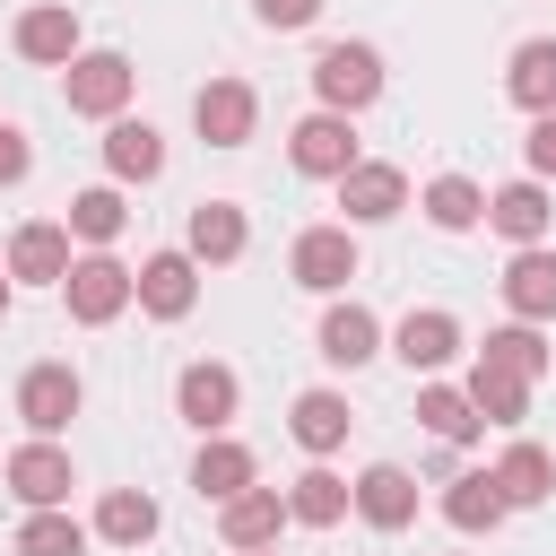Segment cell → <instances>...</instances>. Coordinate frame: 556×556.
<instances>
[{
    "mask_svg": "<svg viewBox=\"0 0 556 556\" xmlns=\"http://www.w3.org/2000/svg\"><path fill=\"white\" fill-rule=\"evenodd\" d=\"M130 96H139V70H130V52H113V43H96V52H78V61L61 70V104H70L78 122H122Z\"/></svg>",
    "mask_w": 556,
    "mask_h": 556,
    "instance_id": "obj_1",
    "label": "cell"
},
{
    "mask_svg": "<svg viewBox=\"0 0 556 556\" xmlns=\"http://www.w3.org/2000/svg\"><path fill=\"white\" fill-rule=\"evenodd\" d=\"M382 78H391V70H382L374 43H321V52H313V96H321V113H348V122H356V113L382 96Z\"/></svg>",
    "mask_w": 556,
    "mask_h": 556,
    "instance_id": "obj_2",
    "label": "cell"
},
{
    "mask_svg": "<svg viewBox=\"0 0 556 556\" xmlns=\"http://www.w3.org/2000/svg\"><path fill=\"white\" fill-rule=\"evenodd\" d=\"M61 304H70L78 330L122 321V313H130V261H113V252H78L70 278H61Z\"/></svg>",
    "mask_w": 556,
    "mask_h": 556,
    "instance_id": "obj_3",
    "label": "cell"
},
{
    "mask_svg": "<svg viewBox=\"0 0 556 556\" xmlns=\"http://www.w3.org/2000/svg\"><path fill=\"white\" fill-rule=\"evenodd\" d=\"M356 226H304L295 243H287V278L304 287V295H348V278H356Z\"/></svg>",
    "mask_w": 556,
    "mask_h": 556,
    "instance_id": "obj_4",
    "label": "cell"
},
{
    "mask_svg": "<svg viewBox=\"0 0 556 556\" xmlns=\"http://www.w3.org/2000/svg\"><path fill=\"white\" fill-rule=\"evenodd\" d=\"M0 478H9V495H17L26 513H61V504H70V486H78L70 452H61V443H43V434H26V443L0 460Z\"/></svg>",
    "mask_w": 556,
    "mask_h": 556,
    "instance_id": "obj_5",
    "label": "cell"
},
{
    "mask_svg": "<svg viewBox=\"0 0 556 556\" xmlns=\"http://www.w3.org/2000/svg\"><path fill=\"white\" fill-rule=\"evenodd\" d=\"M130 304L148 313V321H182L191 304H200V261L174 243V252H148L139 269H130Z\"/></svg>",
    "mask_w": 556,
    "mask_h": 556,
    "instance_id": "obj_6",
    "label": "cell"
},
{
    "mask_svg": "<svg viewBox=\"0 0 556 556\" xmlns=\"http://www.w3.org/2000/svg\"><path fill=\"white\" fill-rule=\"evenodd\" d=\"M235 408H243V382H235V365L200 356V365H182V374H174V417H182V426H200V434H226V426H235Z\"/></svg>",
    "mask_w": 556,
    "mask_h": 556,
    "instance_id": "obj_7",
    "label": "cell"
},
{
    "mask_svg": "<svg viewBox=\"0 0 556 556\" xmlns=\"http://www.w3.org/2000/svg\"><path fill=\"white\" fill-rule=\"evenodd\" d=\"M78 400H87V382H78V365H61V356H43V365L17 374V417H26V434H43V443L78 417Z\"/></svg>",
    "mask_w": 556,
    "mask_h": 556,
    "instance_id": "obj_8",
    "label": "cell"
},
{
    "mask_svg": "<svg viewBox=\"0 0 556 556\" xmlns=\"http://www.w3.org/2000/svg\"><path fill=\"white\" fill-rule=\"evenodd\" d=\"M9 43H17V61H35V70H70V61L87 52V35H78V9H70V0H35V9H17Z\"/></svg>",
    "mask_w": 556,
    "mask_h": 556,
    "instance_id": "obj_9",
    "label": "cell"
},
{
    "mask_svg": "<svg viewBox=\"0 0 556 556\" xmlns=\"http://www.w3.org/2000/svg\"><path fill=\"white\" fill-rule=\"evenodd\" d=\"M191 130H200L208 148H243V139L261 130V96H252V78H208V87L191 96Z\"/></svg>",
    "mask_w": 556,
    "mask_h": 556,
    "instance_id": "obj_10",
    "label": "cell"
},
{
    "mask_svg": "<svg viewBox=\"0 0 556 556\" xmlns=\"http://www.w3.org/2000/svg\"><path fill=\"white\" fill-rule=\"evenodd\" d=\"M287 165L313 174V182H339V174L356 165V122H348V113H304V122L287 130Z\"/></svg>",
    "mask_w": 556,
    "mask_h": 556,
    "instance_id": "obj_11",
    "label": "cell"
},
{
    "mask_svg": "<svg viewBox=\"0 0 556 556\" xmlns=\"http://www.w3.org/2000/svg\"><path fill=\"white\" fill-rule=\"evenodd\" d=\"M339 226H391L400 208H408V174L400 165H382V156H356L348 174H339Z\"/></svg>",
    "mask_w": 556,
    "mask_h": 556,
    "instance_id": "obj_12",
    "label": "cell"
},
{
    "mask_svg": "<svg viewBox=\"0 0 556 556\" xmlns=\"http://www.w3.org/2000/svg\"><path fill=\"white\" fill-rule=\"evenodd\" d=\"M70 261H78V252H70V226H61V217H26V226L9 235V261H0V269H9V287H61Z\"/></svg>",
    "mask_w": 556,
    "mask_h": 556,
    "instance_id": "obj_13",
    "label": "cell"
},
{
    "mask_svg": "<svg viewBox=\"0 0 556 556\" xmlns=\"http://www.w3.org/2000/svg\"><path fill=\"white\" fill-rule=\"evenodd\" d=\"M486 226L513 243V252H530V243H547V226H556V200H547V182H495L486 191Z\"/></svg>",
    "mask_w": 556,
    "mask_h": 556,
    "instance_id": "obj_14",
    "label": "cell"
},
{
    "mask_svg": "<svg viewBox=\"0 0 556 556\" xmlns=\"http://www.w3.org/2000/svg\"><path fill=\"white\" fill-rule=\"evenodd\" d=\"M321 365H339V374H356V365H374L382 356V321H374V304H356V295H330V313H321Z\"/></svg>",
    "mask_w": 556,
    "mask_h": 556,
    "instance_id": "obj_15",
    "label": "cell"
},
{
    "mask_svg": "<svg viewBox=\"0 0 556 556\" xmlns=\"http://www.w3.org/2000/svg\"><path fill=\"white\" fill-rule=\"evenodd\" d=\"M391 356L408 365V374H443L452 356H460V321L443 313V304H417V313H400V330H391Z\"/></svg>",
    "mask_w": 556,
    "mask_h": 556,
    "instance_id": "obj_16",
    "label": "cell"
},
{
    "mask_svg": "<svg viewBox=\"0 0 556 556\" xmlns=\"http://www.w3.org/2000/svg\"><path fill=\"white\" fill-rule=\"evenodd\" d=\"M348 513H356L365 530H408V521H417V478H408L400 460H374V469L348 486Z\"/></svg>",
    "mask_w": 556,
    "mask_h": 556,
    "instance_id": "obj_17",
    "label": "cell"
},
{
    "mask_svg": "<svg viewBox=\"0 0 556 556\" xmlns=\"http://www.w3.org/2000/svg\"><path fill=\"white\" fill-rule=\"evenodd\" d=\"M243 243H252V217H243L235 200H200V208L182 217V252H191L200 269H226V261H243Z\"/></svg>",
    "mask_w": 556,
    "mask_h": 556,
    "instance_id": "obj_18",
    "label": "cell"
},
{
    "mask_svg": "<svg viewBox=\"0 0 556 556\" xmlns=\"http://www.w3.org/2000/svg\"><path fill=\"white\" fill-rule=\"evenodd\" d=\"M278 530H287V486H243V495L217 504V539L235 556L243 547H278Z\"/></svg>",
    "mask_w": 556,
    "mask_h": 556,
    "instance_id": "obj_19",
    "label": "cell"
},
{
    "mask_svg": "<svg viewBox=\"0 0 556 556\" xmlns=\"http://www.w3.org/2000/svg\"><path fill=\"white\" fill-rule=\"evenodd\" d=\"M495 287H504V313H513V321H530V330H539V321H556V252H547V243L513 252Z\"/></svg>",
    "mask_w": 556,
    "mask_h": 556,
    "instance_id": "obj_20",
    "label": "cell"
},
{
    "mask_svg": "<svg viewBox=\"0 0 556 556\" xmlns=\"http://www.w3.org/2000/svg\"><path fill=\"white\" fill-rule=\"evenodd\" d=\"M348 426H356L348 391H295V408H287V434H295L313 460H330V452L348 443Z\"/></svg>",
    "mask_w": 556,
    "mask_h": 556,
    "instance_id": "obj_21",
    "label": "cell"
},
{
    "mask_svg": "<svg viewBox=\"0 0 556 556\" xmlns=\"http://www.w3.org/2000/svg\"><path fill=\"white\" fill-rule=\"evenodd\" d=\"M191 486H200V504H226V495H243V486H261V460L235 443V434H200V460H191Z\"/></svg>",
    "mask_w": 556,
    "mask_h": 556,
    "instance_id": "obj_22",
    "label": "cell"
},
{
    "mask_svg": "<svg viewBox=\"0 0 556 556\" xmlns=\"http://www.w3.org/2000/svg\"><path fill=\"white\" fill-rule=\"evenodd\" d=\"M486 478H495V495H504V513H530V504H547V495H556V460H547L539 443H521V434L504 443V460H495Z\"/></svg>",
    "mask_w": 556,
    "mask_h": 556,
    "instance_id": "obj_23",
    "label": "cell"
},
{
    "mask_svg": "<svg viewBox=\"0 0 556 556\" xmlns=\"http://www.w3.org/2000/svg\"><path fill=\"white\" fill-rule=\"evenodd\" d=\"M104 547H148L156 530H165V513H156V495L148 486H104V504H96V521H87Z\"/></svg>",
    "mask_w": 556,
    "mask_h": 556,
    "instance_id": "obj_24",
    "label": "cell"
},
{
    "mask_svg": "<svg viewBox=\"0 0 556 556\" xmlns=\"http://www.w3.org/2000/svg\"><path fill=\"white\" fill-rule=\"evenodd\" d=\"M504 96L539 122V113H556V35H530V43H513V61H504Z\"/></svg>",
    "mask_w": 556,
    "mask_h": 556,
    "instance_id": "obj_25",
    "label": "cell"
},
{
    "mask_svg": "<svg viewBox=\"0 0 556 556\" xmlns=\"http://www.w3.org/2000/svg\"><path fill=\"white\" fill-rule=\"evenodd\" d=\"M104 174L113 182H156L165 174V139H156V122H104Z\"/></svg>",
    "mask_w": 556,
    "mask_h": 556,
    "instance_id": "obj_26",
    "label": "cell"
},
{
    "mask_svg": "<svg viewBox=\"0 0 556 556\" xmlns=\"http://www.w3.org/2000/svg\"><path fill=\"white\" fill-rule=\"evenodd\" d=\"M61 226H70V243H87V252H113V243H122V226H130V200H122V182H96V191H78Z\"/></svg>",
    "mask_w": 556,
    "mask_h": 556,
    "instance_id": "obj_27",
    "label": "cell"
},
{
    "mask_svg": "<svg viewBox=\"0 0 556 556\" xmlns=\"http://www.w3.org/2000/svg\"><path fill=\"white\" fill-rule=\"evenodd\" d=\"M287 521H304V530H339V521H348V478H339L330 460H313V469L287 486Z\"/></svg>",
    "mask_w": 556,
    "mask_h": 556,
    "instance_id": "obj_28",
    "label": "cell"
},
{
    "mask_svg": "<svg viewBox=\"0 0 556 556\" xmlns=\"http://www.w3.org/2000/svg\"><path fill=\"white\" fill-rule=\"evenodd\" d=\"M443 521H452L460 539H486V530H504V495H495V478H486V469H460V478L443 486Z\"/></svg>",
    "mask_w": 556,
    "mask_h": 556,
    "instance_id": "obj_29",
    "label": "cell"
},
{
    "mask_svg": "<svg viewBox=\"0 0 556 556\" xmlns=\"http://www.w3.org/2000/svg\"><path fill=\"white\" fill-rule=\"evenodd\" d=\"M417 208H426V226H443V235H469V226H486V191H478L469 174H434V182L417 191Z\"/></svg>",
    "mask_w": 556,
    "mask_h": 556,
    "instance_id": "obj_30",
    "label": "cell"
},
{
    "mask_svg": "<svg viewBox=\"0 0 556 556\" xmlns=\"http://www.w3.org/2000/svg\"><path fill=\"white\" fill-rule=\"evenodd\" d=\"M469 408H478V426H521L530 417V382L521 374H504V365H469Z\"/></svg>",
    "mask_w": 556,
    "mask_h": 556,
    "instance_id": "obj_31",
    "label": "cell"
},
{
    "mask_svg": "<svg viewBox=\"0 0 556 556\" xmlns=\"http://www.w3.org/2000/svg\"><path fill=\"white\" fill-rule=\"evenodd\" d=\"M417 417H426V434H434V443H478V434H486L460 382H417Z\"/></svg>",
    "mask_w": 556,
    "mask_h": 556,
    "instance_id": "obj_32",
    "label": "cell"
},
{
    "mask_svg": "<svg viewBox=\"0 0 556 556\" xmlns=\"http://www.w3.org/2000/svg\"><path fill=\"white\" fill-rule=\"evenodd\" d=\"M478 365H504V374H521V382H539L556 356H547V339L530 330V321H504V330H486V348H478Z\"/></svg>",
    "mask_w": 556,
    "mask_h": 556,
    "instance_id": "obj_33",
    "label": "cell"
},
{
    "mask_svg": "<svg viewBox=\"0 0 556 556\" xmlns=\"http://www.w3.org/2000/svg\"><path fill=\"white\" fill-rule=\"evenodd\" d=\"M87 539H96V530H87V521H70V504H61V513H26V521H17V556H87Z\"/></svg>",
    "mask_w": 556,
    "mask_h": 556,
    "instance_id": "obj_34",
    "label": "cell"
},
{
    "mask_svg": "<svg viewBox=\"0 0 556 556\" xmlns=\"http://www.w3.org/2000/svg\"><path fill=\"white\" fill-rule=\"evenodd\" d=\"M252 17H261L269 35H304V26L321 17V0H252Z\"/></svg>",
    "mask_w": 556,
    "mask_h": 556,
    "instance_id": "obj_35",
    "label": "cell"
},
{
    "mask_svg": "<svg viewBox=\"0 0 556 556\" xmlns=\"http://www.w3.org/2000/svg\"><path fill=\"white\" fill-rule=\"evenodd\" d=\"M26 174H35V139H26L17 122H0V191H17Z\"/></svg>",
    "mask_w": 556,
    "mask_h": 556,
    "instance_id": "obj_36",
    "label": "cell"
},
{
    "mask_svg": "<svg viewBox=\"0 0 556 556\" xmlns=\"http://www.w3.org/2000/svg\"><path fill=\"white\" fill-rule=\"evenodd\" d=\"M521 156H530V182H556V113H539V122H530Z\"/></svg>",
    "mask_w": 556,
    "mask_h": 556,
    "instance_id": "obj_37",
    "label": "cell"
},
{
    "mask_svg": "<svg viewBox=\"0 0 556 556\" xmlns=\"http://www.w3.org/2000/svg\"><path fill=\"white\" fill-rule=\"evenodd\" d=\"M9 295H17V287H9V269H0V313H9Z\"/></svg>",
    "mask_w": 556,
    "mask_h": 556,
    "instance_id": "obj_38",
    "label": "cell"
},
{
    "mask_svg": "<svg viewBox=\"0 0 556 556\" xmlns=\"http://www.w3.org/2000/svg\"><path fill=\"white\" fill-rule=\"evenodd\" d=\"M243 556H278V547H243Z\"/></svg>",
    "mask_w": 556,
    "mask_h": 556,
    "instance_id": "obj_39",
    "label": "cell"
}]
</instances>
